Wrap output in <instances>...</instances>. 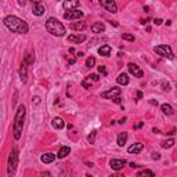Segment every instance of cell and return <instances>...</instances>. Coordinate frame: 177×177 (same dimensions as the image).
Instances as JSON below:
<instances>
[{"instance_id":"1","label":"cell","mask_w":177,"mask_h":177,"mask_svg":"<svg viewBox=\"0 0 177 177\" xmlns=\"http://www.w3.org/2000/svg\"><path fill=\"white\" fill-rule=\"evenodd\" d=\"M3 22H4L6 27L9 28L11 32H14V33H21V35H25V33H28V31H29L28 24L25 22L24 19L15 17V15H7Z\"/></svg>"},{"instance_id":"2","label":"cell","mask_w":177,"mask_h":177,"mask_svg":"<svg viewBox=\"0 0 177 177\" xmlns=\"http://www.w3.org/2000/svg\"><path fill=\"white\" fill-rule=\"evenodd\" d=\"M25 115H27L25 105H19L18 108H17V112H15V118H14V125H13V133H14V138L15 140H19L21 136H22Z\"/></svg>"},{"instance_id":"3","label":"cell","mask_w":177,"mask_h":177,"mask_svg":"<svg viewBox=\"0 0 177 177\" xmlns=\"http://www.w3.org/2000/svg\"><path fill=\"white\" fill-rule=\"evenodd\" d=\"M46 29H47V32L49 33H51L53 36H64L65 33H67V29H65V27H64L62 24L59 22L58 19L55 18H49L47 21H46Z\"/></svg>"},{"instance_id":"4","label":"cell","mask_w":177,"mask_h":177,"mask_svg":"<svg viewBox=\"0 0 177 177\" xmlns=\"http://www.w3.org/2000/svg\"><path fill=\"white\" fill-rule=\"evenodd\" d=\"M17 166H18V150L14 148L13 152L10 154V158H9V168H7L9 176H13L14 173H15Z\"/></svg>"},{"instance_id":"5","label":"cell","mask_w":177,"mask_h":177,"mask_svg":"<svg viewBox=\"0 0 177 177\" xmlns=\"http://www.w3.org/2000/svg\"><path fill=\"white\" fill-rule=\"evenodd\" d=\"M154 51L158 55H162V57H166V58L172 59L174 55H173V51L170 49V46H166V44H161V46H156L154 49Z\"/></svg>"},{"instance_id":"6","label":"cell","mask_w":177,"mask_h":177,"mask_svg":"<svg viewBox=\"0 0 177 177\" xmlns=\"http://www.w3.org/2000/svg\"><path fill=\"white\" fill-rule=\"evenodd\" d=\"M100 4L107 11H109V13H112V14H115L118 11V7H116L115 0H100Z\"/></svg>"},{"instance_id":"7","label":"cell","mask_w":177,"mask_h":177,"mask_svg":"<svg viewBox=\"0 0 177 177\" xmlns=\"http://www.w3.org/2000/svg\"><path fill=\"white\" fill-rule=\"evenodd\" d=\"M119 95H120V89H119V87H112V89H109L108 91L101 93V97L109 98V100H112V98H115V97H119Z\"/></svg>"},{"instance_id":"8","label":"cell","mask_w":177,"mask_h":177,"mask_svg":"<svg viewBox=\"0 0 177 177\" xmlns=\"http://www.w3.org/2000/svg\"><path fill=\"white\" fill-rule=\"evenodd\" d=\"M83 17V11L80 10H71V11H67L64 13V18L65 19H79Z\"/></svg>"},{"instance_id":"9","label":"cell","mask_w":177,"mask_h":177,"mask_svg":"<svg viewBox=\"0 0 177 177\" xmlns=\"http://www.w3.org/2000/svg\"><path fill=\"white\" fill-rule=\"evenodd\" d=\"M127 68H129V72L132 73L133 76H136V77H143V75H144V72L141 71V68L138 67V65H136V64H129L127 65Z\"/></svg>"},{"instance_id":"10","label":"cell","mask_w":177,"mask_h":177,"mask_svg":"<svg viewBox=\"0 0 177 177\" xmlns=\"http://www.w3.org/2000/svg\"><path fill=\"white\" fill-rule=\"evenodd\" d=\"M80 4V1L79 0H64V9L67 10V11H71V10H76Z\"/></svg>"},{"instance_id":"11","label":"cell","mask_w":177,"mask_h":177,"mask_svg":"<svg viewBox=\"0 0 177 177\" xmlns=\"http://www.w3.org/2000/svg\"><path fill=\"white\" fill-rule=\"evenodd\" d=\"M126 165V161L125 159H111L109 161V166L114 169V170H120Z\"/></svg>"},{"instance_id":"12","label":"cell","mask_w":177,"mask_h":177,"mask_svg":"<svg viewBox=\"0 0 177 177\" xmlns=\"http://www.w3.org/2000/svg\"><path fill=\"white\" fill-rule=\"evenodd\" d=\"M143 148H144V145L141 143H136V144H133V145H130L127 148V152L129 154H140L143 151Z\"/></svg>"},{"instance_id":"13","label":"cell","mask_w":177,"mask_h":177,"mask_svg":"<svg viewBox=\"0 0 177 177\" xmlns=\"http://www.w3.org/2000/svg\"><path fill=\"white\" fill-rule=\"evenodd\" d=\"M68 40L71 43H82V42L86 40V36L85 35H69L68 36Z\"/></svg>"},{"instance_id":"14","label":"cell","mask_w":177,"mask_h":177,"mask_svg":"<svg viewBox=\"0 0 177 177\" xmlns=\"http://www.w3.org/2000/svg\"><path fill=\"white\" fill-rule=\"evenodd\" d=\"M51 126L54 127V129H57V130H61V129L65 127V122L61 118H54L51 120Z\"/></svg>"},{"instance_id":"15","label":"cell","mask_w":177,"mask_h":177,"mask_svg":"<svg viewBox=\"0 0 177 177\" xmlns=\"http://www.w3.org/2000/svg\"><path fill=\"white\" fill-rule=\"evenodd\" d=\"M105 31V25L102 22H95L91 25V32L93 33H102Z\"/></svg>"},{"instance_id":"16","label":"cell","mask_w":177,"mask_h":177,"mask_svg":"<svg viewBox=\"0 0 177 177\" xmlns=\"http://www.w3.org/2000/svg\"><path fill=\"white\" fill-rule=\"evenodd\" d=\"M40 161L43 163H51V162H54L55 161V154H51V152H47V154L42 155Z\"/></svg>"},{"instance_id":"17","label":"cell","mask_w":177,"mask_h":177,"mask_svg":"<svg viewBox=\"0 0 177 177\" xmlns=\"http://www.w3.org/2000/svg\"><path fill=\"white\" fill-rule=\"evenodd\" d=\"M71 154V148H69V147H61V148H59V151H58V154H57V156H58L59 159H64V158H67V156H68V155Z\"/></svg>"},{"instance_id":"18","label":"cell","mask_w":177,"mask_h":177,"mask_svg":"<svg viewBox=\"0 0 177 177\" xmlns=\"http://www.w3.org/2000/svg\"><path fill=\"white\" fill-rule=\"evenodd\" d=\"M98 53H100V55H102V57H109V55H111V46H108V44L101 46L100 49H98Z\"/></svg>"},{"instance_id":"19","label":"cell","mask_w":177,"mask_h":177,"mask_svg":"<svg viewBox=\"0 0 177 177\" xmlns=\"http://www.w3.org/2000/svg\"><path fill=\"white\" fill-rule=\"evenodd\" d=\"M116 82H118V85L126 86L127 83H129V76H127L126 73H120V75H118V77H116Z\"/></svg>"},{"instance_id":"20","label":"cell","mask_w":177,"mask_h":177,"mask_svg":"<svg viewBox=\"0 0 177 177\" xmlns=\"http://www.w3.org/2000/svg\"><path fill=\"white\" fill-rule=\"evenodd\" d=\"M32 11H33V14H35V15L40 17V15H43V14H44V6L40 4V3H39V4H35V7H33V10H32Z\"/></svg>"},{"instance_id":"21","label":"cell","mask_w":177,"mask_h":177,"mask_svg":"<svg viewBox=\"0 0 177 177\" xmlns=\"http://www.w3.org/2000/svg\"><path fill=\"white\" fill-rule=\"evenodd\" d=\"M27 64L22 62L21 64V68H19V76H21V80H22V83L27 82Z\"/></svg>"},{"instance_id":"22","label":"cell","mask_w":177,"mask_h":177,"mask_svg":"<svg viewBox=\"0 0 177 177\" xmlns=\"http://www.w3.org/2000/svg\"><path fill=\"white\" fill-rule=\"evenodd\" d=\"M126 141H127V133H120V134H118L116 143H118L119 147H123L126 144Z\"/></svg>"},{"instance_id":"23","label":"cell","mask_w":177,"mask_h":177,"mask_svg":"<svg viewBox=\"0 0 177 177\" xmlns=\"http://www.w3.org/2000/svg\"><path fill=\"white\" fill-rule=\"evenodd\" d=\"M86 24L85 22H72L71 24V29H73V31H83V29H86Z\"/></svg>"},{"instance_id":"24","label":"cell","mask_w":177,"mask_h":177,"mask_svg":"<svg viewBox=\"0 0 177 177\" xmlns=\"http://www.w3.org/2000/svg\"><path fill=\"white\" fill-rule=\"evenodd\" d=\"M24 62L27 64V65H32V64L35 62V54H32V53H27L25 57H24Z\"/></svg>"},{"instance_id":"25","label":"cell","mask_w":177,"mask_h":177,"mask_svg":"<svg viewBox=\"0 0 177 177\" xmlns=\"http://www.w3.org/2000/svg\"><path fill=\"white\" fill-rule=\"evenodd\" d=\"M161 109H162V112H163L165 115H173V108H172V105H169V104H162V105H161Z\"/></svg>"},{"instance_id":"26","label":"cell","mask_w":177,"mask_h":177,"mask_svg":"<svg viewBox=\"0 0 177 177\" xmlns=\"http://www.w3.org/2000/svg\"><path fill=\"white\" fill-rule=\"evenodd\" d=\"M95 137H97V130H93V132L87 136V141H89V144H94V143H95Z\"/></svg>"},{"instance_id":"27","label":"cell","mask_w":177,"mask_h":177,"mask_svg":"<svg viewBox=\"0 0 177 177\" xmlns=\"http://www.w3.org/2000/svg\"><path fill=\"white\" fill-rule=\"evenodd\" d=\"M137 176L141 177V176H155V173L152 170H148V169H144V170H140L137 173Z\"/></svg>"},{"instance_id":"28","label":"cell","mask_w":177,"mask_h":177,"mask_svg":"<svg viewBox=\"0 0 177 177\" xmlns=\"http://www.w3.org/2000/svg\"><path fill=\"white\" fill-rule=\"evenodd\" d=\"M173 144H174V140H173V138H170V140H166V141H163V143H162V148L168 150V148L173 147Z\"/></svg>"},{"instance_id":"29","label":"cell","mask_w":177,"mask_h":177,"mask_svg":"<svg viewBox=\"0 0 177 177\" xmlns=\"http://www.w3.org/2000/svg\"><path fill=\"white\" fill-rule=\"evenodd\" d=\"M86 65H87V68H93L95 65V58L94 57H89L86 61Z\"/></svg>"},{"instance_id":"30","label":"cell","mask_w":177,"mask_h":177,"mask_svg":"<svg viewBox=\"0 0 177 177\" xmlns=\"http://www.w3.org/2000/svg\"><path fill=\"white\" fill-rule=\"evenodd\" d=\"M122 39H125V40H127V42H134V39H136V37L133 36V35H130V33H123Z\"/></svg>"},{"instance_id":"31","label":"cell","mask_w":177,"mask_h":177,"mask_svg":"<svg viewBox=\"0 0 177 177\" xmlns=\"http://www.w3.org/2000/svg\"><path fill=\"white\" fill-rule=\"evenodd\" d=\"M162 89H163L165 91H170V85H169L168 82H162Z\"/></svg>"},{"instance_id":"32","label":"cell","mask_w":177,"mask_h":177,"mask_svg":"<svg viewBox=\"0 0 177 177\" xmlns=\"http://www.w3.org/2000/svg\"><path fill=\"white\" fill-rule=\"evenodd\" d=\"M89 77H91V79H93L94 82H97V80H100V75H97V73H91V75H90Z\"/></svg>"},{"instance_id":"33","label":"cell","mask_w":177,"mask_h":177,"mask_svg":"<svg viewBox=\"0 0 177 177\" xmlns=\"http://www.w3.org/2000/svg\"><path fill=\"white\" fill-rule=\"evenodd\" d=\"M98 73H104V75H107V69H105V67H98Z\"/></svg>"},{"instance_id":"34","label":"cell","mask_w":177,"mask_h":177,"mask_svg":"<svg viewBox=\"0 0 177 177\" xmlns=\"http://www.w3.org/2000/svg\"><path fill=\"white\" fill-rule=\"evenodd\" d=\"M82 86L85 87V89H90V83L87 82V80H83V82H82Z\"/></svg>"},{"instance_id":"35","label":"cell","mask_w":177,"mask_h":177,"mask_svg":"<svg viewBox=\"0 0 177 177\" xmlns=\"http://www.w3.org/2000/svg\"><path fill=\"white\" fill-rule=\"evenodd\" d=\"M159 158H161V155H159L158 152H154V154H152V159H154V161H158Z\"/></svg>"},{"instance_id":"36","label":"cell","mask_w":177,"mask_h":177,"mask_svg":"<svg viewBox=\"0 0 177 177\" xmlns=\"http://www.w3.org/2000/svg\"><path fill=\"white\" fill-rule=\"evenodd\" d=\"M143 126H144V122H138L134 125V129H140V127H143Z\"/></svg>"},{"instance_id":"37","label":"cell","mask_w":177,"mask_h":177,"mask_svg":"<svg viewBox=\"0 0 177 177\" xmlns=\"http://www.w3.org/2000/svg\"><path fill=\"white\" fill-rule=\"evenodd\" d=\"M154 22H155V25H161V24L163 22V21H162L161 18H156V19H154Z\"/></svg>"},{"instance_id":"38","label":"cell","mask_w":177,"mask_h":177,"mask_svg":"<svg viewBox=\"0 0 177 177\" xmlns=\"http://www.w3.org/2000/svg\"><path fill=\"white\" fill-rule=\"evenodd\" d=\"M33 102H35V104H39V102H40V97H33Z\"/></svg>"},{"instance_id":"39","label":"cell","mask_w":177,"mask_h":177,"mask_svg":"<svg viewBox=\"0 0 177 177\" xmlns=\"http://www.w3.org/2000/svg\"><path fill=\"white\" fill-rule=\"evenodd\" d=\"M114 100L115 104H120V97H115V98H112Z\"/></svg>"},{"instance_id":"40","label":"cell","mask_w":177,"mask_h":177,"mask_svg":"<svg viewBox=\"0 0 177 177\" xmlns=\"http://www.w3.org/2000/svg\"><path fill=\"white\" fill-rule=\"evenodd\" d=\"M130 168L136 169V168H140V166H138V165H137V163H133V162H132V163H130Z\"/></svg>"},{"instance_id":"41","label":"cell","mask_w":177,"mask_h":177,"mask_svg":"<svg viewBox=\"0 0 177 177\" xmlns=\"http://www.w3.org/2000/svg\"><path fill=\"white\" fill-rule=\"evenodd\" d=\"M137 98H143V93H141V91L137 93Z\"/></svg>"},{"instance_id":"42","label":"cell","mask_w":177,"mask_h":177,"mask_svg":"<svg viewBox=\"0 0 177 177\" xmlns=\"http://www.w3.org/2000/svg\"><path fill=\"white\" fill-rule=\"evenodd\" d=\"M31 1H32V3H35V4H39L42 0H31Z\"/></svg>"},{"instance_id":"43","label":"cell","mask_w":177,"mask_h":177,"mask_svg":"<svg viewBox=\"0 0 177 177\" xmlns=\"http://www.w3.org/2000/svg\"><path fill=\"white\" fill-rule=\"evenodd\" d=\"M152 132H154V133H156V134H159V133H161V132H159V130H158V129H155V127H154V129H152Z\"/></svg>"},{"instance_id":"44","label":"cell","mask_w":177,"mask_h":177,"mask_svg":"<svg viewBox=\"0 0 177 177\" xmlns=\"http://www.w3.org/2000/svg\"><path fill=\"white\" fill-rule=\"evenodd\" d=\"M126 122V118H123V119H120V120H119V123H120V125H122V123H125Z\"/></svg>"},{"instance_id":"45","label":"cell","mask_w":177,"mask_h":177,"mask_svg":"<svg viewBox=\"0 0 177 177\" xmlns=\"http://www.w3.org/2000/svg\"><path fill=\"white\" fill-rule=\"evenodd\" d=\"M24 3H25L24 0H18V4H19V6H24Z\"/></svg>"},{"instance_id":"46","label":"cell","mask_w":177,"mask_h":177,"mask_svg":"<svg viewBox=\"0 0 177 177\" xmlns=\"http://www.w3.org/2000/svg\"><path fill=\"white\" fill-rule=\"evenodd\" d=\"M148 22V19H141V24H143V25H144V24H147Z\"/></svg>"},{"instance_id":"47","label":"cell","mask_w":177,"mask_h":177,"mask_svg":"<svg viewBox=\"0 0 177 177\" xmlns=\"http://www.w3.org/2000/svg\"><path fill=\"white\" fill-rule=\"evenodd\" d=\"M150 102H151V104H154V105H156V104H158V102H156V100H155V101H154V100H151Z\"/></svg>"}]
</instances>
